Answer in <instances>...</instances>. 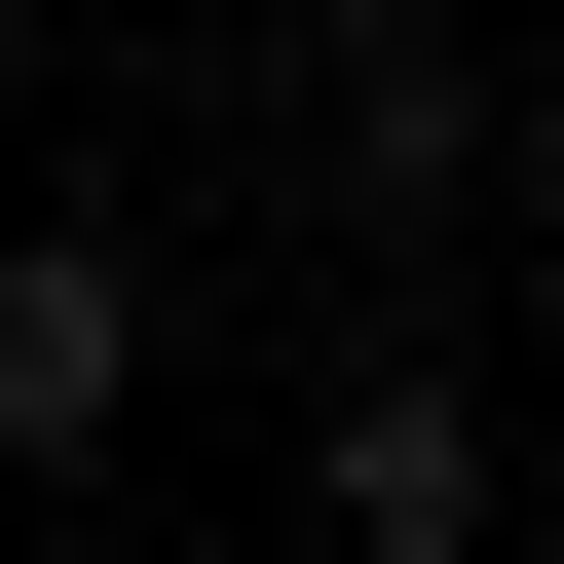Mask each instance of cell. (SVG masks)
Returning <instances> with one entry per match:
<instances>
[{"mask_svg": "<svg viewBox=\"0 0 564 564\" xmlns=\"http://www.w3.org/2000/svg\"><path fill=\"white\" fill-rule=\"evenodd\" d=\"M489 263H527V302H564V76H527V151H489Z\"/></svg>", "mask_w": 564, "mask_h": 564, "instance_id": "obj_4", "label": "cell"}, {"mask_svg": "<svg viewBox=\"0 0 564 564\" xmlns=\"http://www.w3.org/2000/svg\"><path fill=\"white\" fill-rule=\"evenodd\" d=\"M302 527H339V564H489V527H527L489 377H452V339H339V414H302Z\"/></svg>", "mask_w": 564, "mask_h": 564, "instance_id": "obj_2", "label": "cell"}, {"mask_svg": "<svg viewBox=\"0 0 564 564\" xmlns=\"http://www.w3.org/2000/svg\"><path fill=\"white\" fill-rule=\"evenodd\" d=\"M302 151H339V226H377V263H452V226H489V151H527V113H489V76H452V0H302Z\"/></svg>", "mask_w": 564, "mask_h": 564, "instance_id": "obj_1", "label": "cell"}, {"mask_svg": "<svg viewBox=\"0 0 564 564\" xmlns=\"http://www.w3.org/2000/svg\"><path fill=\"white\" fill-rule=\"evenodd\" d=\"M113 414H151V263H0V489H113Z\"/></svg>", "mask_w": 564, "mask_h": 564, "instance_id": "obj_3", "label": "cell"}]
</instances>
